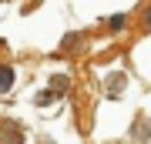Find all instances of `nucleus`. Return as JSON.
Instances as JSON below:
<instances>
[{
  "mask_svg": "<svg viewBox=\"0 0 151 144\" xmlns=\"http://www.w3.org/2000/svg\"><path fill=\"white\" fill-rule=\"evenodd\" d=\"M10 84H14V74L10 70H0V91H7Z\"/></svg>",
  "mask_w": 151,
  "mask_h": 144,
  "instance_id": "nucleus-1",
  "label": "nucleus"
}]
</instances>
